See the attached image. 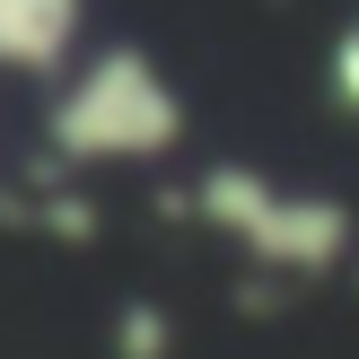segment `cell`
Here are the masks:
<instances>
[{
    "label": "cell",
    "instance_id": "6da1fadb",
    "mask_svg": "<svg viewBox=\"0 0 359 359\" xmlns=\"http://www.w3.org/2000/svg\"><path fill=\"white\" fill-rule=\"evenodd\" d=\"M70 18H79V0H0V62L44 70L70 44Z\"/></svg>",
    "mask_w": 359,
    "mask_h": 359
}]
</instances>
